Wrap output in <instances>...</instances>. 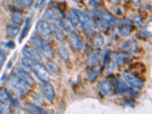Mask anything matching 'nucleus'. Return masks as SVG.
Instances as JSON below:
<instances>
[{"label": "nucleus", "mask_w": 152, "mask_h": 114, "mask_svg": "<svg viewBox=\"0 0 152 114\" xmlns=\"http://www.w3.org/2000/svg\"><path fill=\"white\" fill-rule=\"evenodd\" d=\"M9 86L12 89V91L18 94L20 97H22L25 94L29 93L31 86L28 84L18 78L15 74L12 76L9 81Z\"/></svg>", "instance_id": "f257e3e1"}, {"label": "nucleus", "mask_w": 152, "mask_h": 114, "mask_svg": "<svg viewBox=\"0 0 152 114\" xmlns=\"http://www.w3.org/2000/svg\"><path fill=\"white\" fill-rule=\"evenodd\" d=\"M31 42L48 58H53L54 56V53L53 51L51 46L47 40H44L39 36H34L31 37Z\"/></svg>", "instance_id": "f03ea898"}, {"label": "nucleus", "mask_w": 152, "mask_h": 114, "mask_svg": "<svg viewBox=\"0 0 152 114\" xmlns=\"http://www.w3.org/2000/svg\"><path fill=\"white\" fill-rule=\"evenodd\" d=\"M36 76L43 83H47L50 80V74L47 69V68L41 63L35 62L32 71Z\"/></svg>", "instance_id": "7ed1b4c3"}, {"label": "nucleus", "mask_w": 152, "mask_h": 114, "mask_svg": "<svg viewBox=\"0 0 152 114\" xmlns=\"http://www.w3.org/2000/svg\"><path fill=\"white\" fill-rule=\"evenodd\" d=\"M22 53L24 57L31 59L33 62H37V63H41L42 62L41 55L40 54L39 51L34 47L25 46L22 50Z\"/></svg>", "instance_id": "20e7f679"}, {"label": "nucleus", "mask_w": 152, "mask_h": 114, "mask_svg": "<svg viewBox=\"0 0 152 114\" xmlns=\"http://www.w3.org/2000/svg\"><path fill=\"white\" fill-rule=\"evenodd\" d=\"M123 78L132 88H135L136 89H141L143 88L144 82L134 73L126 72L123 73Z\"/></svg>", "instance_id": "39448f33"}, {"label": "nucleus", "mask_w": 152, "mask_h": 114, "mask_svg": "<svg viewBox=\"0 0 152 114\" xmlns=\"http://www.w3.org/2000/svg\"><path fill=\"white\" fill-rule=\"evenodd\" d=\"M37 30L39 34L43 37H50L52 34V28L48 21L44 19H41L37 23Z\"/></svg>", "instance_id": "423d86ee"}, {"label": "nucleus", "mask_w": 152, "mask_h": 114, "mask_svg": "<svg viewBox=\"0 0 152 114\" xmlns=\"http://www.w3.org/2000/svg\"><path fill=\"white\" fill-rule=\"evenodd\" d=\"M15 74L18 77V78H21V80H23L24 81H25L28 85H30L31 87L34 86L35 85V81L34 80V78L31 77V75L26 72L24 69H21V68H18L15 69Z\"/></svg>", "instance_id": "0eeeda50"}, {"label": "nucleus", "mask_w": 152, "mask_h": 114, "mask_svg": "<svg viewBox=\"0 0 152 114\" xmlns=\"http://www.w3.org/2000/svg\"><path fill=\"white\" fill-rule=\"evenodd\" d=\"M41 93L43 97L50 102H52L55 98V91L54 88L50 84L44 83L41 86Z\"/></svg>", "instance_id": "6e6552de"}, {"label": "nucleus", "mask_w": 152, "mask_h": 114, "mask_svg": "<svg viewBox=\"0 0 152 114\" xmlns=\"http://www.w3.org/2000/svg\"><path fill=\"white\" fill-rule=\"evenodd\" d=\"M121 48L127 53H133L136 52L138 50V44L134 39H129L122 43Z\"/></svg>", "instance_id": "1a4fd4ad"}, {"label": "nucleus", "mask_w": 152, "mask_h": 114, "mask_svg": "<svg viewBox=\"0 0 152 114\" xmlns=\"http://www.w3.org/2000/svg\"><path fill=\"white\" fill-rule=\"evenodd\" d=\"M69 41L71 43V45L75 50H80L83 47V40L82 38L75 34V32L69 33Z\"/></svg>", "instance_id": "9d476101"}, {"label": "nucleus", "mask_w": 152, "mask_h": 114, "mask_svg": "<svg viewBox=\"0 0 152 114\" xmlns=\"http://www.w3.org/2000/svg\"><path fill=\"white\" fill-rule=\"evenodd\" d=\"M102 59V53L99 49H96L91 53L88 59V65L90 67H95L99 64L100 59Z\"/></svg>", "instance_id": "9b49d317"}, {"label": "nucleus", "mask_w": 152, "mask_h": 114, "mask_svg": "<svg viewBox=\"0 0 152 114\" xmlns=\"http://www.w3.org/2000/svg\"><path fill=\"white\" fill-rule=\"evenodd\" d=\"M112 90V84L110 81L107 78H104L99 82L98 91L101 94L107 95Z\"/></svg>", "instance_id": "f8f14e48"}, {"label": "nucleus", "mask_w": 152, "mask_h": 114, "mask_svg": "<svg viewBox=\"0 0 152 114\" xmlns=\"http://www.w3.org/2000/svg\"><path fill=\"white\" fill-rule=\"evenodd\" d=\"M133 58V56L131 55V53H117L114 55V61L117 66H123L126 64V62L132 60Z\"/></svg>", "instance_id": "ddd939ff"}, {"label": "nucleus", "mask_w": 152, "mask_h": 114, "mask_svg": "<svg viewBox=\"0 0 152 114\" xmlns=\"http://www.w3.org/2000/svg\"><path fill=\"white\" fill-rule=\"evenodd\" d=\"M72 11H73V12L75 13L76 15H77V17L78 18V20H79L80 21V24H81V26H82L84 24H85V23L91 22L90 16L88 15L86 12L80 10V9H72Z\"/></svg>", "instance_id": "4468645a"}, {"label": "nucleus", "mask_w": 152, "mask_h": 114, "mask_svg": "<svg viewBox=\"0 0 152 114\" xmlns=\"http://www.w3.org/2000/svg\"><path fill=\"white\" fill-rule=\"evenodd\" d=\"M130 24H131L130 22H123L121 25H119L118 27L117 32L119 36L123 37H128L131 34L132 30L130 28Z\"/></svg>", "instance_id": "2eb2a0df"}, {"label": "nucleus", "mask_w": 152, "mask_h": 114, "mask_svg": "<svg viewBox=\"0 0 152 114\" xmlns=\"http://www.w3.org/2000/svg\"><path fill=\"white\" fill-rule=\"evenodd\" d=\"M0 100L5 104H13L16 105V102H15V100L12 99L5 88H0Z\"/></svg>", "instance_id": "dca6fc26"}, {"label": "nucleus", "mask_w": 152, "mask_h": 114, "mask_svg": "<svg viewBox=\"0 0 152 114\" xmlns=\"http://www.w3.org/2000/svg\"><path fill=\"white\" fill-rule=\"evenodd\" d=\"M52 32L53 33L54 37H56L58 41L62 42L66 40V35L64 34L62 30L61 29V27L58 24H54Z\"/></svg>", "instance_id": "f3484780"}, {"label": "nucleus", "mask_w": 152, "mask_h": 114, "mask_svg": "<svg viewBox=\"0 0 152 114\" xmlns=\"http://www.w3.org/2000/svg\"><path fill=\"white\" fill-rule=\"evenodd\" d=\"M20 32V26L15 24H8L6 28V33L7 35L10 37H15Z\"/></svg>", "instance_id": "a211bd4d"}, {"label": "nucleus", "mask_w": 152, "mask_h": 114, "mask_svg": "<svg viewBox=\"0 0 152 114\" xmlns=\"http://www.w3.org/2000/svg\"><path fill=\"white\" fill-rule=\"evenodd\" d=\"M44 18L47 20H50V21H53V24H59V18L56 15V12H54L53 9H47V10L44 12V15H43Z\"/></svg>", "instance_id": "6ab92c4d"}, {"label": "nucleus", "mask_w": 152, "mask_h": 114, "mask_svg": "<svg viewBox=\"0 0 152 114\" xmlns=\"http://www.w3.org/2000/svg\"><path fill=\"white\" fill-rule=\"evenodd\" d=\"M31 18H28L26 19V21H25V24H24V28L23 29L21 30V33L19 36L18 38V42L19 43H21L23 40H24V38L27 36L28 34V31H29L30 28H31Z\"/></svg>", "instance_id": "aec40b11"}, {"label": "nucleus", "mask_w": 152, "mask_h": 114, "mask_svg": "<svg viewBox=\"0 0 152 114\" xmlns=\"http://www.w3.org/2000/svg\"><path fill=\"white\" fill-rule=\"evenodd\" d=\"M57 52H58V54H59L60 59H62L63 62H66V61L69 60V52H68L67 49L66 48L64 45H59L57 48Z\"/></svg>", "instance_id": "412c9836"}, {"label": "nucleus", "mask_w": 152, "mask_h": 114, "mask_svg": "<svg viewBox=\"0 0 152 114\" xmlns=\"http://www.w3.org/2000/svg\"><path fill=\"white\" fill-rule=\"evenodd\" d=\"M47 65L49 70L52 72V74L56 75H59L60 74V69L55 62H53L51 59H47Z\"/></svg>", "instance_id": "4be33fe9"}, {"label": "nucleus", "mask_w": 152, "mask_h": 114, "mask_svg": "<svg viewBox=\"0 0 152 114\" xmlns=\"http://www.w3.org/2000/svg\"><path fill=\"white\" fill-rule=\"evenodd\" d=\"M101 72V67H95L94 69L91 70L88 74V79L90 82H94L95 80L97 79L99 74Z\"/></svg>", "instance_id": "5701e85b"}, {"label": "nucleus", "mask_w": 152, "mask_h": 114, "mask_svg": "<svg viewBox=\"0 0 152 114\" xmlns=\"http://www.w3.org/2000/svg\"><path fill=\"white\" fill-rule=\"evenodd\" d=\"M115 83H116V88H117V90L119 91H129V88L126 84L125 83V81H123L120 78H116V81H115Z\"/></svg>", "instance_id": "b1692460"}, {"label": "nucleus", "mask_w": 152, "mask_h": 114, "mask_svg": "<svg viewBox=\"0 0 152 114\" xmlns=\"http://www.w3.org/2000/svg\"><path fill=\"white\" fill-rule=\"evenodd\" d=\"M35 62H33L31 59H28L26 57H24L22 59H21V64L22 66L24 69L28 70V71H32V69L34 67V65Z\"/></svg>", "instance_id": "393cba45"}, {"label": "nucleus", "mask_w": 152, "mask_h": 114, "mask_svg": "<svg viewBox=\"0 0 152 114\" xmlns=\"http://www.w3.org/2000/svg\"><path fill=\"white\" fill-rule=\"evenodd\" d=\"M11 20L14 24H18V25H21V24L24 21V18H23V16L21 15L20 13L18 12H14L13 14L11 16Z\"/></svg>", "instance_id": "a878e982"}, {"label": "nucleus", "mask_w": 152, "mask_h": 114, "mask_svg": "<svg viewBox=\"0 0 152 114\" xmlns=\"http://www.w3.org/2000/svg\"><path fill=\"white\" fill-rule=\"evenodd\" d=\"M27 109L31 113H47L45 110H43V109L35 104H28L27 106Z\"/></svg>", "instance_id": "bb28decb"}, {"label": "nucleus", "mask_w": 152, "mask_h": 114, "mask_svg": "<svg viewBox=\"0 0 152 114\" xmlns=\"http://www.w3.org/2000/svg\"><path fill=\"white\" fill-rule=\"evenodd\" d=\"M10 106L0 100V113H10Z\"/></svg>", "instance_id": "cd10ccee"}, {"label": "nucleus", "mask_w": 152, "mask_h": 114, "mask_svg": "<svg viewBox=\"0 0 152 114\" xmlns=\"http://www.w3.org/2000/svg\"><path fill=\"white\" fill-rule=\"evenodd\" d=\"M104 37H102L101 34H97V36L95 37V40H94V45L97 47H100L101 46L104 45Z\"/></svg>", "instance_id": "c85d7f7f"}, {"label": "nucleus", "mask_w": 152, "mask_h": 114, "mask_svg": "<svg viewBox=\"0 0 152 114\" xmlns=\"http://www.w3.org/2000/svg\"><path fill=\"white\" fill-rule=\"evenodd\" d=\"M6 56H7V53L5 50L0 48V67H2V65L6 59Z\"/></svg>", "instance_id": "c756f323"}, {"label": "nucleus", "mask_w": 152, "mask_h": 114, "mask_svg": "<svg viewBox=\"0 0 152 114\" xmlns=\"http://www.w3.org/2000/svg\"><path fill=\"white\" fill-rule=\"evenodd\" d=\"M110 51L107 50V52L105 53V54L104 55V56H103V60H104V62L105 64H108L110 62Z\"/></svg>", "instance_id": "7c9ffc66"}, {"label": "nucleus", "mask_w": 152, "mask_h": 114, "mask_svg": "<svg viewBox=\"0 0 152 114\" xmlns=\"http://www.w3.org/2000/svg\"><path fill=\"white\" fill-rule=\"evenodd\" d=\"M46 0H38L37 3V6H38L39 9H42L44 5H45Z\"/></svg>", "instance_id": "2f4dec72"}, {"label": "nucleus", "mask_w": 152, "mask_h": 114, "mask_svg": "<svg viewBox=\"0 0 152 114\" xmlns=\"http://www.w3.org/2000/svg\"><path fill=\"white\" fill-rule=\"evenodd\" d=\"M12 2H14V3L15 4V5H17L18 7H20V8L24 7L22 0H12Z\"/></svg>", "instance_id": "473e14b6"}, {"label": "nucleus", "mask_w": 152, "mask_h": 114, "mask_svg": "<svg viewBox=\"0 0 152 114\" xmlns=\"http://www.w3.org/2000/svg\"><path fill=\"white\" fill-rule=\"evenodd\" d=\"M5 47L9 49H14L15 47V44L14 42L10 40V41L7 42V43H5Z\"/></svg>", "instance_id": "72a5a7b5"}, {"label": "nucleus", "mask_w": 152, "mask_h": 114, "mask_svg": "<svg viewBox=\"0 0 152 114\" xmlns=\"http://www.w3.org/2000/svg\"><path fill=\"white\" fill-rule=\"evenodd\" d=\"M22 2L24 5V7L31 6V5L33 4V0H22Z\"/></svg>", "instance_id": "f704fd0d"}, {"label": "nucleus", "mask_w": 152, "mask_h": 114, "mask_svg": "<svg viewBox=\"0 0 152 114\" xmlns=\"http://www.w3.org/2000/svg\"><path fill=\"white\" fill-rule=\"evenodd\" d=\"M113 2H115V3H117V2H119V0H111Z\"/></svg>", "instance_id": "c9c22d12"}]
</instances>
